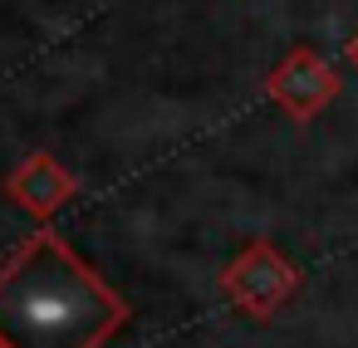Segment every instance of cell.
Listing matches in <instances>:
<instances>
[{
  "mask_svg": "<svg viewBox=\"0 0 358 348\" xmlns=\"http://www.w3.org/2000/svg\"><path fill=\"white\" fill-rule=\"evenodd\" d=\"M128 324V304L64 245L35 231L0 260V343L6 348H103Z\"/></svg>",
  "mask_w": 358,
  "mask_h": 348,
  "instance_id": "6da1fadb",
  "label": "cell"
},
{
  "mask_svg": "<svg viewBox=\"0 0 358 348\" xmlns=\"http://www.w3.org/2000/svg\"><path fill=\"white\" fill-rule=\"evenodd\" d=\"M289 289H294V265L270 245V240H245V250L231 260V270H226V294L245 309V314H255V319H265L270 309H280L285 299H289Z\"/></svg>",
  "mask_w": 358,
  "mask_h": 348,
  "instance_id": "7a4b0ae2",
  "label": "cell"
},
{
  "mask_svg": "<svg viewBox=\"0 0 358 348\" xmlns=\"http://www.w3.org/2000/svg\"><path fill=\"white\" fill-rule=\"evenodd\" d=\"M265 94H270L275 103H285V113H289L294 123H309V118H319V113L334 103L338 74H334L309 45H294V50L270 69Z\"/></svg>",
  "mask_w": 358,
  "mask_h": 348,
  "instance_id": "3957f363",
  "label": "cell"
},
{
  "mask_svg": "<svg viewBox=\"0 0 358 348\" xmlns=\"http://www.w3.org/2000/svg\"><path fill=\"white\" fill-rule=\"evenodd\" d=\"M6 196H10L15 206H25L35 221H50V216L74 196V177L59 167V157L35 152V157H25V162L6 177Z\"/></svg>",
  "mask_w": 358,
  "mask_h": 348,
  "instance_id": "277c9868",
  "label": "cell"
},
{
  "mask_svg": "<svg viewBox=\"0 0 358 348\" xmlns=\"http://www.w3.org/2000/svg\"><path fill=\"white\" fill-rule=\"evenodd\" d=\"M348 59H353V64H358V35H353V40H348Z\"/></svg>",
  "mask_w": 358,
  "mask_h": 348,
  "instance_id": "5b68a950",
  "label": "cell"
},
{
  "mask_svg": "<svg viewBox=\"0 0 358 348\" xmlns=\"http://www.w3.org/2000/svg\"><path fill=\"white\" fill-rule=\"evenodd\" d=\"M0 348H6V343H0Z\"/></svg>",
  "mask_w": 358,
  "mask_h": 348,
  "instance_id": "8992f818",
  "label": "cell"
}]
</instances>
